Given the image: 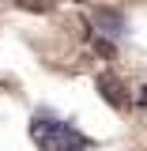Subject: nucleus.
<instances>
[{
    "label": "nucleus",
    "instance_id": "nucleus-1",
    "mask_svg": "<svg viewBox=\"0 0 147 151\" xmlns=\"http://www.w3.org/2000/svg\"><path fill=\"white\" fill-rule=\"evenodd\" d=\"M30 140L38 144V151H91L94 136L79 132L72 121L57 117L53 110H38L30 117Z\"/></svg>",
    "mask_w": 147,
    "mask_h": 151
},
{
    "label": "nucleus",
    "instance_id": "nucleus-2",
    "mask_svg": "<svg viewBox=\"0 0 147 151\" xmlns=\"http://www.w3.org/2000/svg\"><path fill=\"white\" fill-rule=\"evenodd\" d=\"M91 27H94V34L110 38V42L128 38V19H125L121 8H94L91 12Z\"/></svg>",
    "mask_w": 147,
    "mask_h": 151
},
{
    "label": "nucleus",
    "instance_id": "nucleus-3",
    "mask_svg": "<svg viewBox=\"0 0 147 151\" xmlns=\"http://www.w3.org/2000/svg\"><path fill=\"white\" fill-rule=\"evenodd\" d=\"M98 94H102V102H110L113 110H128L132 106V94L125 91V83H121L117 76H110V72L98 76Z\"/></svg>",
    "mask_w": 147,
    "mask_h": 151
},
{
    "label": "nucleus",
    "instance_id": "nucleus-4",
    "mask_svg": "<svg viewBox=\"0 0 147 151\" xmlns=\"http://www.w3.org/2000/svg\"><path fill=\"white\" fill-rule=\"evenodd\" d=\"M91 45H94L102 57H113V53H117V42H110V38H98V34L91 38Z\"/></svg>",
    "mask_w": 147,
    "mask_h": 151
},
{
    "label": "nucleus",
    "instance_id": "nucleus-5",
    "mask_svg": "<svg viewBox=\"0 0 147 151\" xmlns=\"http://www.w3.org/2000/svg\"><path fill=\"white\" fill-rule=\"evenodd\" d=\"M19 8H27V12H45L42 0H19Z\"/></svg>",
    "mask_w": 147,
    "mask_h": 151
},
{
    "label": "nucleus",
    "instance_id": "nucleus-6",
    "mask_svg": "<svg viewBox=\"0 0 147 151\" xmlns=\"http://www.w3.org/2000/svg\"><path fill=\"white\" fill-rule=\"evenodd\" d=\"M136 102H140V106H147V87H140V94H136Z\"/></svg>",
    "mask_w": 147,
    "mask_h": 151
}]
</instances>
